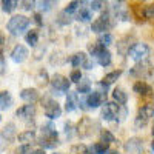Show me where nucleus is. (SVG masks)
Segmentation results:
<instances>
[{"instance_id":"nucleus-9","label":"nucleus","mask_w":154,"mask_h":154,"mask_svg":"<svg viewBox=\"0 0 154 154\" xmlns=\"http://www.w3.org/2000/svg\"><path fill=\"white\" fill-rule=\"evenodd\" d=\"M49 83H51L54 91H59V93H68L69 86H71V80L62 74H54L49 79Z\"/></svg>"},{"instance_id":"nucleus-45","label":"nucleus","mask_w":154,"mask_h":154,"mask_svg":"<svg viewBox=\"0 0 154 154\" xmlns=\"http://www.w3.org/2000/svg\"><path fill=\"white\" fill-rule=\"evenodd\" d=\"M22 8L26 9V11H31L35 8V0H22Z\"/></svg>"},{"instance_id":"nucleus-2","label":"nucleus","mask_w":154,"mask_h":154,"mask_svg":"<svg viewBox=\"0 0 154 154\" xmlns=\"http://www.w3.org/2000/svg\"><path fill=\"white\" fill-rule=\"evenodd\" d=\"M96 130H100V126L97 122H94L93 119H89V117H82L79 120V123L75 125V133L79 134L80 137L86 139V137H91Z\"/></svg>"},{"instance_id":"nucleus-3","label":"nucleus","mask_w":154,"mask_h":154,"mask_svg":"<svg viewBox=\"0 0 154 154\" xmlns=\"http://www.w3.org/2000/svg\"><path fill=\"white\" fill-rule=\"evenodd\" d=\"M29 26V19L23 14H19V16H12L6 25V29L12 34V35H19L22 34L25 29Z\"/></svg>"},{"instance_id":"nucleus-29","label":"nucleus","mask_w":154,"mask_h":154,"mask_svg":"<svg viewBox=\"0 0 154 154\" xmlns=\"http://www.w3.org/2000/svg\"><path fill=\"white\" fill-rule=\"evenodd\" d=\"M89 91H91V83H89L88 79H82L77 82V93L79 94H88Z\"/></svg>"},{"instance_id":"nucleus-44","label":"nucleus","mask_w":154,"mask_h":154,"mask_svg":"<svg viewBox=\"0 0 154 154\" xmlns=\"http://www.w3.org/2000/svg\"><path fill=\"white\" fill-rule=\"evenodd\" d=\"M82 72H80V69H72L71 71V74H69V80H71V83H77L80 79H82Z\"/></svg>"},{"instance_id":"nucleus-19","label":"nucleus","mask_w":154,"mask_h":154,"mask_svg":"<svg viewBox=\"0 0 154 154\" xmlns=\"http://www.w3.org/2000/svg\"><path fill=\"white\" fill-rule=\"evenodd\" d=\"M133 91H134L136 94H139V96H151L152 88H151L148 83L142 82V80H137V82L133 85Z\"/></svg>"},{"instance_id":"nucleus-43","label":"nucleus","mask_w":154,"mask_h":154,"mask_svg":"<svg viewBox=\"0 0 154 154\" xmlns=\"http://www.w3.org/2000/svg\"><path fill=\"white\" fill-rule=\"evenodd\" d=\"M29 152H31V143H22L14 151V154H29Z\"/></svg>"},{"instance_id":"nucleus-14","label":"nucleus","mask_w":154,"mask_h":154,"mask_svg":"<svg viewBox=\"0 0 154 154\" xmlns=\"http://www.w3.org/2000/svg\"><path fill=\"white\" fill-rule=\"evenodd\" d=\"M136 43V40H134V37L133 35H125V37H122L120 40L117 42V53L120 54V56H128V53H130V49H131V46Z\"/></svg>"},{"instance_id":"nucleus-41","label":"nucleus","mask_w":154,"mask_h":154,"mask_svg":"<svg viewBox=\"0 0 154 154\" xmlns=\"http://www.w3.org/2000/svg\"><path fill=\"white\" fill-rule=\"evenodd\" d=\"M37 82L40 83V85H48V83H49V77H48V72H46L45 69H40V71H38Z\"/></svg>"},{"instance_id":"nucleus-20","label":"nucleus","mask_w":154,"mask_h":154,"mask_svg":"<svg viewBox=\"0 0 154 154\" xmlns=\"http://www.w3.org/2000/svg\"><path fill=\"white\" fill-rule=\"evenodd\" d=\"M122 69H116V71H111V72H108L105 77H103V79H102V82H100V85L102 86H109V85H112L116 80H119V77L122 75Z\"/></svg>"},{"instance_id":"nucleus-24","label":"nucleus","mask_w":154,"mask_h":154,"mask_svg":"<svg viewBox=\"0 0 154 154\" xmlns=\"http://www.w3.org/2000/svg\"><path fill=\"white\" fill-rule=\"evenodd\" d=\"M17 139L20 143H32L35 140V131L34 130H25L17 136Z\"/></svg>"},{"instance_id":"nucleus-51","label":"nucleus","mask_w":154,"mask_h":154,"mask_svg":"<svg viewBox=\"0 0 154 154\" xmlns=\"http://www.w3.org/2000/svg\"><path fill=\"white\" fill-rule=\"evenodd\" d=\"M151 148L154 149V140H152V142H151Z\"/></svg>"},{"instance_id":"nucleus-25","label":"nucleus","mask_w":154,"mask_h":154,"mask_svg":"<svg viewBox=\"0 0 154 154\" xmlns=\"http://www.w3.org/2000/svg\"><path fill=\"white\" fill-rule=\"evenodd\" d=\"M96 59H97V63H99L100 66H109L111 62H112V56H111V53H109L106 48L102 51V53H100Z\"/></svg>"},{"instance_id":"nucleus-13","label":"nucleus","mask_w":154,"mask_h":154,"mask_svg":"<svg viewBox=\"0 0 154 154\" xmlns=\"http://www.w3.org/2000/svg\"><path fill=\"white\" fill-rule=\"evenodd\" d=\"M28 56H29V51H28V48L25 45H16L14 48H12V51H11V59L14 60L16 63L25 62L28 59Z\"/></svg>"},{"instance_id":"nucleus-28","label":"nucleus","mask_w":154,"mask_h":154,"mask_svg":"<svg viewBox=\"0 0 154 154\" xmlns=\"http://www.w3.org/2000/svg\"><path fill=\"white\" fill-rule=\"evenodd\" d=\"M38 35H40L38 29H31V31L26 32V35H25V40H26V43L29 46H35L37 42H38Z\"/></svg>"},{"instance_id":"nucleus-54","label":"nucleus","mask_w":154,"mask_h":154,"mask_svg":"<svg viewBox=\"0 0 154 154\" xmlns=\"http://www.w3.org/2000/svg\"><path fill=\"white\" fill-rule=\"evenodd\" d=\"M0 120H2V116H0Z\"/></svg>"},{"instance_id":"nucleus-35","label":"nucleus","mask_w":154,"mask_h":154,"mask_svg":"<svg viewBox=\"0 0 154 154\" xmlns=\"http://www.w3.org/2000/svg\"><path fill=\"white\" fill-rule=\"evenodd\" d=\"M100 140L111 145V143L116 142V137H114V134H112L109 130H102V131H100Z\"/></svg>"},{"instance_id":"nucleus-52","label":"nucleus","mask_w":154,"mask_h":154,"mask_svg":"<svg viewBox=\"0 0 154 154\" xmlns=\"http://www.w3.org/2000/svg\"><path fill=\"white\" fill-rule=\"evenodd\" d=\"M151 134L154 136V125H152V130H151Z\"/></svg>"},{"instance_id":"nucleus-11","label":"nucleus","mask_w":154,"mask_h":154,"mask_svg":"<svg viewBox=\"0 0 154 154\" xmlns=\"http://www.w3.org/2000/svg\"><path fill=\"white\" fill-rule=\"evenodd\" d=\"M17 137V131H16V125L12 123V122H9V123H6L5 126H3V130H2V133H0V146H3V145H8V143H11L12 140H14Z\"/></svg>"},{"instance_id":"nucleus-5","label":"nucleus","mask_w":154,"mask_h":154,"mask_svg":"<svg viewBox=\"0 0 154 154\" xmlns=\"http://www.w3.org/2000/svg\"><path fill=\"white\" fill-rule=\"evenodd\" d=\"M154 117V105L152 103H146L142 105L137 111V117H136V128H143L151 119Z\"/></svg>"},{"instance_id":"nucleus-34","label":"nucleus","mask_w":154,"mask_h":154,"mask_svg":"<svg viewBox=\"0 0 154 154\" xmlns=\"http://www.w3.org/2000/svg\"><path fill=\"white\" fill-rule=\"evenodd\" d=\"M19 5V0H2V9L5 12H12Z\"/></svg>"},{"instance_id":"nucleus-56","label":"nucleus","mask_w":154,"mask_h":154,"mask_svg":"<svg viewBox=\"0 0 154 154\" xmlns=\"http://www.w3.org/2000/svg\"><path fill=\"white\" fill-rule=\"evenodd\" d=\"M142 2H145V0H142Z\"/></svg>"},{"instance_id":"nucleus-27","label":"nucleus","mask_w":154,"mask_h":154,"mask_svg":"<svg viewBox=\"0 0 154 154\" xmlns=\"http://www.w3.org/2000/svg\"><path fill=\"white\" fill-rule=\"evenodd\" d=\"M105 48H106V46H103L99 40H96V42H93V43H89V45H88V53H89V56L97 57Z\"/></svg>"},{"instance_id":"nucleus-50","label":"nucleus","mask_w":154,"mask_h":154,"mask_svg":"<svg viewBox=\"0 0 154 154\" xmlns=\"http://www.w3.org/2000/svg\"><path fill=\"white\" fill-rule=\"evenodd\" d=\"M106 154H120V152H119V151H108Z\"/></svg>"},{"instance_id":"nucleus-7","label":"nucleus","mask_w":154,"mask_h":154,"mask_svg":"<svg viewBox=\"0 0 154 154\" xmlns=\"http://www.w3.org/2000/svg\"><path fill=\"white\" fill-rule=\"evenodd\" d=\"M152 74V65L146 60H140L130 69V75L136 77V79H145Z\"/></svg>"},{"instance_id":"nucleus-31","label":"nucleus","mask_w":154,"mask_h":154,"mask_svg":"<svg viewBox=\"0 0 154 154\" xmlns=\"http://www.w3.org/2000/svg\"><path fill=\"white\" fill-rule=\"evenodd\" d=\"M91 151L94 152V154H106L108 151H109V143H106V142H96L94 145H93V148H91Z\"/></svg>"},{"instance_id":"nucleus-15","label":"nucleus","mask_w":154,"mask_h":154,"mask_svg":"<svg viewBox=\"0 0 154 154\" xmlns=\"http://www.w3.org/2000/svg\"><path fill=\"white\" fill-rule=\"evenodd\" d=\"M85 102H86V106L88 109H94V108H99L103 102V94L99 93V91H89L88 96L85 97Z\"/></svg>"},{"instance_id":"nucleus-18","label":"nucleus","mask_w":154,"mask_h":154,"mask_svg":"<svg viewBox=\"0 0 154 154\" xmlns=\"http://www.w3.org/2000/svg\"><path fill=\"white\" fill-rule=\"evenodd\" d=\"M20 99L28 102V103H35V102L40 99V94H38V91L35 88H25L20 93Z\"/></svg>"},{"instance_id":"nucleus-33","label":"nucleus","mask_w":154,"mask_h":154,"mask_svg":"<svg viewBox=\"0 0 154 154\" xmlns=\"http://www.w3.org/2000/svg\"><path fill=\"white\" fill-rule=\"evenodd\" d=\"M59 3V0H40L38 2V8H40V11H51L56 5Z\"/></svg>"},{"instance_id":"nucleus-32","label":"nucleus","mask_w":154,"mask_h":154,"mask_svg":"<svg viewBox=\"0 0 154 154\" xmlns=\"http://www.w3.org/2000/svg\"><path fill=\"white\" fill-rule=\"evenodd\" d=\"M71 22H72V17H71L69 12H66L65 9L60 11L57 14V23L59 25H63V26H65V25H69Z\"/></svg>"},{"instance_id":"nucleus-55","label":"nucleus","mask_w":154,"mask_h":154,"mask_svg":"<svg viewBox=\"0 0 154 154\" xmlns=\"http://www.w3.org/2000/svg\"><path fill=\"white\" fill-rule=\"evenodd\" d=\"M117 2H122V0H117Z\"/></svg>"},{"instance_id":"nucleus-8","label":"nucleus","mask_w":154,"mask_h":154,"mask_svg":"<svg viewBox=\"0 0 154 154\" xmlns=\"http://www.w3.org/2000/svg\"><path fill=\"white\" fill-rule=\"evenodd\" d=\"M149 54V46L146 43H142V42H136L131 49H130V53H128V56H130L134 62H140V60H145Z\"/></svg>"},{"instance_id":"nucleus-48","label":"nucleus","mask_w":154,"mask_h":154,"mask_svg":"<svg viewBox=\"0 0 154 154\" xmlns=\"http://www.w3.org/2000/svg\"><path fill=\"white\" fill-rule=\"evenodd\" d=\"M29 154H45V149H43V148H37V149L31 151Z\"/></svg>"},{"instance_id":"nucleus-49","label":"nucleus","mask_w":154,"mask_h":154,"mask_svg":"<svg viewBox=\"0 0 154 154\" xmlns=\"http://www.w3.org/2000/svg\"><path fill=\"white\" fill-rule=\"evenodd\" d=\"M3 43H5V34H3L2 31H0V48L3 46Z\"/></svg>"},{"instance_id":"nucleus-4","label":"nucleus","mask_w":154,"mask_h":154,"mask_svg":"<svg viewBox=\"0 0 154 154\" xmlns=\"http://www.w3.org/2000/svg\"><path fill=\"white\" fill-rule=\"evenodd\" d=\"M112 25H114L112 17H111V14H109L108 9H106V11H103V12L100 14V17H97V19L93 22V25H91V31L100 34V32H105V31L111 29V28H112Z\"/></svg>"},{"instance_id":"nucleus-40","label":"nucleus","mask_w":154,"mask_h":154,"mask_svg":"<svg viewBox=\"0 0 154 154\" xmlns=\"http://www.w3.org/2000/svg\"><path fill=\"white\" fill-rule=\"evenodd\" d=\"M80 3H82V0H71V2L68 3V6L65 8V11H66V12H69V14H74V12H75L77 9H79Z\"/></svg>"},{"instance_id":"nucleus-42","label":"nucleus","mask_w":154,"mask_h":154,"mask_svg":"<svg viewBox=\"0 0 154 154\" xmlns=\"http://www.w3.org/2000/svg\"><path fill=\"white\" fill-rule=\"evenodd\" d=\"M143 16H145V20L154 19V3L143 6Z\"/></svg>"},{"instance_id":"nucleus-21","label":"nucleus","mask_w":154,"mask_h":154,"mask_svg":"<svg viewBox=\"0 0 154 154\" xmlns=\"http://www.w3.org/2000/svg\"><path fill=\"white\" fill-rule=\"evenodd\" d=\"M86 60H88V56L85 54V53H75L71 59H69V62H71V65L74 66V68H83L85 66V63H86Z\"/></svg>"},{"instance_id":"nucleus-38","label":"nucleus","mask_w":154,"mask_h":154,"mask_svg":"<svg viewBox=\"0 0 154 154\" xmlns=\"http://www.w3.org/2000/svg\"><path fill=\"white\" fill-rule=\"evenodd\" d=\"M97 40L103 45V46H109L112 43V35L109 32H100V37L97 38Z\"/></svg>"},{"instance_id":"nucleus-23","label":"nucleus","mask_w":154,"mask_h":154,"mask_svg":"<svg viewBox=\"0 0 154 154\" xmlns=\"http://www.w3.org/2000/svg\"><path fill=\"white\" fill-rule=\"evenodd\" d=\"M12 105V96L9 91H0V111H6Z\"/></svg>"},{"instance_id":"nucleus-30","label":"nucleus","mask_w":154,"mask_h":154,"mask_svg":"<svg viewBox=\"0 0 154 154\" xmlns=\"http://www.w3.org/2000/svg\"><path fill=\"white\" fill-rule=\"evenodd\" d=\"M89 8L96 12H103L108 9V3H106V0H93L89 3Z\"/></svg>"},{"instance_id":"nucleus-47","label":"nucleus","mask_w":154,"mask_h":154,"mask_svg":"<svg viewBox=\"0 0 154 154\" xmlns=\"http://www.w3.org/2000/svg\"><path fill=\"white\" fill-rule=\"evenodd\" d=\"M71 130H72V125H71V123H66V125H65V133H66L68 137L72 136V134H71Z\"/></svg>"},{"instance_id":"nucleus-39","label":"nucleus","mask_w":154,"mask_h":154,"mask_svg":"<svg viewBox=\"0 0 154 154\" xmlns=\"http://www.w3.org/2000/svg\"><path fill=\"white\" fill-rule=\"evenodd\" d=\"M49 62L53 63V65H62V63H65V62H66V59L63 57L62 53H54L53 56H51Z\"/></svg>"},{"instance_id":"nucleus-12","label":"nucleus","mask_w":154,"mask_h":154,"mask_svg":"<svg viewBox=\"0 0 154 154\" xmlns=\"http://www.w3.org/2000/svg\"><path fill=\"white\" fill-rule=\"evenodd\" d=\"M123 148L128 154H142L143 152V140L140 137H131L125 142Z\"/></svg>"},{"instance_id":"nucleus-16","label":"nucleus","mask_w":154,"mask_h":154,"mask_svg":"<svg viewBox=\"0 0 154 154\" xmlns=\"http://www.w3.org/2000/svg\"><path fill=\"white\" fill-rule=\"evenodd\" d=\"M16 116L20 119H32L35 116V105L34 103H28L26 105H22L17 111H16Z\"/></svg>"},{"instance_id":"nucleus-26","label":"nucleus","mask_w":154,"mask_h":154,"mask_svg":"<svg viewBox=\"0 0 154 154\" xmlns=\"http://www.w3.org/2000/svg\"><path fill=\"white\" fill-rule=\"evenodd\" d=\"M112 100L114 102H117L119 105H125L126 103V100H128V96L125 93V89L122 88H116L114 91H112Z\"/></svg>"},{"instance_id":"nucleus-53","label":"nucleus","mask_w":154,"mask_h":154,"mask_svg":"<svg viewBox=\"0 0 154 154\" xmlns=\"http://www.w3.org/2000/svg\"><path fill=\"white\" fill-rule=\"evenodd\" d=\"M54 154H62V152H54Z\"/></svg>"},{"instance_id":"nucleus-46","label":"nucleus","mask_w":154,"mask_h":154,"mask_svg":"<svg viewBox=\"0 0 154 154\" xmlns=\"http://www.w3.org/2000/svg\"><path fill=\"white\" fill-rule=\"evenodd\" d=\"M32 19H34V22L38 25V26H43V20H42V14H40V12H35V14L32 16Z\"/></svg>"},{"instance_id":"nucleus-1","label":"nucleus","mask_w":154,"mask_h":154,"mask_svg":"<svg viewBox=\"0 0 154 154\" xmlns=\"http://www.w3.org/2000/svg\"><path fill=\"white\" fill-rule=\"evenodd\" d=\"M38 143L43 149L46 148H54L59 145V134L56 131V128L48 123V125H43L42 126V136L38 139Z\"/></svg>"},{"instance_id":"nucleus-36","label":"nucleus","mask_w":154,"mask_h":154,"mask_svg":"<svg viewBox=\"0 0 154 154\" xmlns=\"http://www.w3.org/2000/svg\"><path fill=\"white\" fill-rule=\"evenodd\" d=\"M131 12L133 16L139 20V22H143L145 20V16H143V8L140 5H131Z\"/></svg>"},{"instance_id":"nucleus-37","label":"nucleus","mask_w":154,"mask_h":154,"mask_svg":"<svg viewBox=\"0 0 154 154\" xmlns=\"http://www.w3.org/2000/svg\"><path fill=\"white\" fill-rule=\"evenodd\" d=\"M71 154H89V149L83 143H77L71 146Z\"/></svg>"},{"instance_id":"nucleus-6","label":"nucleus","mask_w":154,"mask_h":154,"mask_svg":"<svg viewBox=\"0 0 154 154\" xmlns=\"http://www.w3.org/2000/svg\"><path fill=\"white\" fill-rule=\"evenodd\" d=\"M42 103H43V112L48 119L54 120V119H59L62 116V106L57 100L46 97V99L42 100Z\"/></svg>"},{"instance_id":"nucleus-10","label":"nucleus","mask_w":154,"mask_h":154,"mask_svg":"<svg viewBox=\"0 0 154 154\" xmlns=\"http://www.w3.org/2000/svg\"><path fill=\"white\" fill-rule=\"evenodd\" d=\"M120 105L117 102H105L102 106V119L103 120H116L119 117Z\"/></svg>"},{"instance_id":"nucleus-22","label":"nucleus","mask_w":154,"mask_h":154,"mask_svg":"<svg viewBox=\"0 0 154 154\" xmlns=\"http://www.w3.org/2000/svg\"><path fill=\"white\" fill-rule=\"evenodd\" d=\"M77 105H79V100H77V94L68 91L66 102H65V111H66V112H72V111L77 108Z\"/></svg>"},{"instance_id":"nucleus-17","label":"nucleus","mask_w":154,"mask_h":154,"mask_svg":"<svg viewBox=\"0 0 154 154\" xmlns=\"http://www.w3.org/2000/svg\"><path fill=\"white\" fill-rule=\"evenodd\" d=\"M82 6H79V9H77V20L79 22H89L93 19V9L86 6L88 3L85 2V0H82Z\"/></svg>"}]
</instances>
